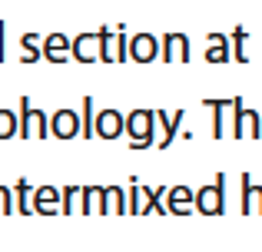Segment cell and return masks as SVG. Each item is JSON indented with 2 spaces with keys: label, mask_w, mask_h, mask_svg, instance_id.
<instances>
[{
  "label": "cell",
  "mask_w": 262,
  "mask_h": 252,
  "mask_svg": "<svg viewBox=\"0 0 262 252\" xmlns=\"http://www.w3.org/2000/svg\"><path fill=\"white\" fill-rule=\"evenodd\" d=\"M146 123H149V117H146V113H136V117H133V133H146Z\"/></svg>",
  "instance_id": "2"
},
{
  "label": "cell",
  "mask_w": 262,
  "mask_h": 252,
  "mask_svg": "<svg viewBox=\"0 0 262 252\" xmlns=\"http://www.w3.org/2000/svg\"><path fill=\"white\" fill-rule=\"evenodd\" d=\"M216 202H219V196H216V193H203V209H219Z\"/></svg>",
  "instance_id": "3"
},
{
  "label": "cell",
  "mask_w": 262,
  "mask_h": 252,
  "mask_svg": "<svg viewBox=\"0 0 262 252\" xmlns=\"http://www.w3.org/2000/svg\"><path fill=\"white\" fill-rule=\"evenodd\" d=\"M70 123H73V120H70V117H60V126H57V129H60V133H70V129H73Z\"/></svg>",
  "instance_id": "4"
},
{
  "label": "cell",
  "mask_w": 262,
  "mask_h": 252,
  "mask_svg": "<svg viewBox=\"0 0 262 252\" xmlns=\"http://www.w3.org/2000/svg\"><path fill=\"white\" fill-rule=\"evenodd\" d=\"M0 133H10V117H0Z\"/></svg>",
  "instance_id": "6"
},
{
  "label": "cell",
  "mask_w": 262,
  "mask_h": 252,
  "mask_svg": "<svg viewBox=\"0 0 262 252\" xmlns=\"http://www.w3.org/2000/svg\"><path fill=\"white\" fill-rule=\"evenodd\" d=\"M100 129H103L106 136H113V133H116V117H113V113H106V117L100 120Z\"/></svg>",
  "instance_id": "1"
},
{
  "label": "cell",
  "mask_w": 262,
  "mask_h": 252,
  "mask_svg": "<svg viewBox=\"0 0 262 252\" xmlns=\"http://www.w3.org/2000/svg\"><path fill=\"white\" fill-rule=\"evenodd\" d=\"M136 53H140V57H149V43H146V40H140V43H136Z\"/></svg>",
  "instance_id": "5"
}]
</instances>
